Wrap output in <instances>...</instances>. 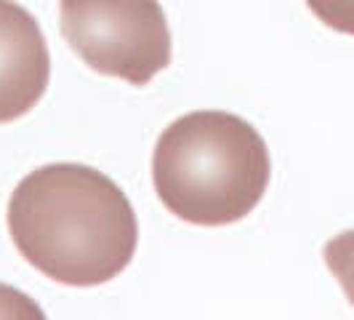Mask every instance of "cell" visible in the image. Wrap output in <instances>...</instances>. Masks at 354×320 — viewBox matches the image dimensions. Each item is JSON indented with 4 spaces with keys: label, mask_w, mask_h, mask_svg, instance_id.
I'll return each instance as SVG.
<instances>
[{
    "label": "cell",
    "mask_w": 354,
    "mask_h": 320,
    "mask_svg": "<svg viewBox=\"0 0 354 320\" xmlns=\"http://www.w3.org/2000/svg\"><path fill=\"white\" fill-rule=\"evenodd\" d=\"M325 265L336 275L346 299L354 307V230L341 232L325 246Z\"/></svg>",
    "instance_id": "obj_5"
},
{
    "label": "cell",
    "mask_w": 354,
    "mask_h": 320,
    "mask_svg": "<svg viewBox=\"0 0 354 320\" xmlns=\"http://www.w3.org/2000/svg\"><path fill=\"white\" fill-rule=\"evenodd\" d=\"M51 53L35 17L0 0V123L24 118L48 89Z\"/></svg>",
    "instance_id": "obj_4"
},
{
    "label": "cell",
    "mask_w": 354,
    "mask_h": 320,
    "mask_svg": "<svg viewBox=\"0 0 354 320\" xmlns=\"http://www.w3.org/2000/svg\"><path fill=\"white\" fill-rule=\"evenodd\" d=\"M269 179L266 142L232 112H189L155 144V190L165 208L189 224L221 227L245 219L261 203Z\"/></svg>",
    "instance_id": "obj_2"
},
{
    "label": "cell",
    "mask_w": 354,
    "mask_h": 320,
    "mask_svg": "<svg viewBox=\"0 0 354 320\" xmlns=\"http://www.w3.org/2000/svg\"><path fill=\"white\" fill-rule=\"evenodd\" d=\"M306 6L330 30L354 35V0H306Z\"/></svg>",
    "instance_id": "obj_6"
},
{
    "label": "cell",
    "mask_w": 354,
    "mask_h": 320,
    "mask_svg": "<svg viewBox=\"0 0 354 320\" xmlns=\"http://www.w3.org/2000/svg\"><path fill=\"white\" fill-rule=\"evenodd\" d=\"M62 35L91 70L147 86L171 64L160 0H59Z\"/></svg>",
    "instance_id": "obj_3"
},
{
    "label": "cell",
    "mask_w": 354,
    "mask_h": 320,
    "mask_svg": "<svg viewBox=\"0 0 354 320\" xmlns=\"http://www.w3.org/2000/svg\"><path fill=\"white\" fill-rule=\"evenodd\" d=\"M8 230L30 265L72 288L118 278L139 246L131 200L80 163H51L21 179L8 203Z\"/></svg>",
    "instance_id": "obj_1"
}]
</instances>
